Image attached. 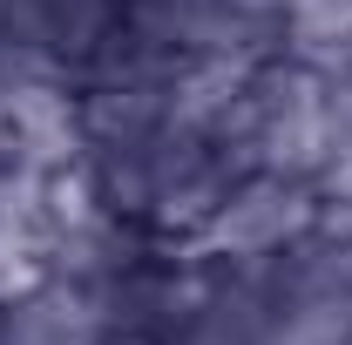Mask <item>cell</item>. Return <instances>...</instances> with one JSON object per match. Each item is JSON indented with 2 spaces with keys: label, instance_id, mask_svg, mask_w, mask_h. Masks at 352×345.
<instances>
[{
  "label": "cell",
  "instance_id": "1",
  "mask_svg": "<svg viewBox=\"0 0 352 345\" xmlns=\"http://www.w3.org/2000/svg\"><path fill=\"white\" fill-rule=\"evenodd\" d=\"M325 210V190L305 176H278V170H251L230 183L217 210L197 223V237H183V251L210 264H264L278 251H292Z\"/></svg>",
  "mask_w": 352,
  "mask_h": 345
},
{
  "label": "cell",
  "instance_id": "2",
  "mask_svg": "<svg viewBox=\"0 0 352 345\" xmlns=\"http://www.w3.org/2000/svg\"><path fill=\"white\" fill-rule=\"evenodd\" d=\"M0 345H109L102 304H95L88 285L47 278L28 298L0 304Z\"/></svg>",
  "mask_w": 352,
  "mask_h": 345
}]
</instances>
